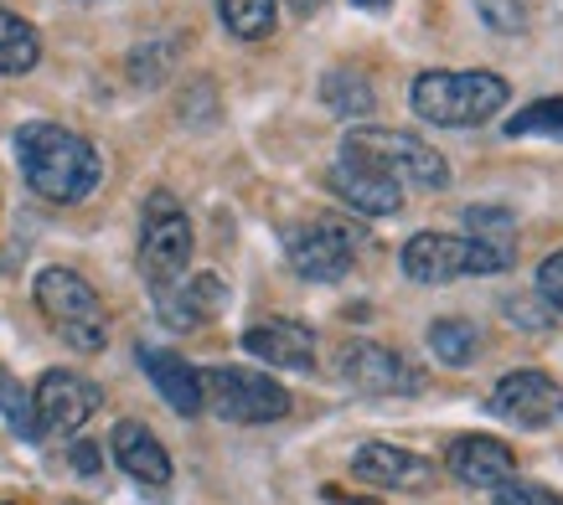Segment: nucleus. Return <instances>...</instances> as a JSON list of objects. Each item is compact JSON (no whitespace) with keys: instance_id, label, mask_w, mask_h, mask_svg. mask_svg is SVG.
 I'll list each match as a JSON object with an SVG mask.
<instances>
[{"instance_id":"1","label":"nucleus","mask_w":563,"mask_h":505,"mask_svg":"<svg viewBox=\"0 0 563 505\" xmlns=\"http://www.w3.org/2000/svg\"><path fill=\"white\" fill-rule=\"evenodd\" d=\"M16 160L21 176L42 202L73 206L93 197V186L103 176L99 150L88 145L84 135H73L63 124H21L16 130Z\"/></svg>"},{"instance_id":"2","label":"nucleus","mask_w":563,"mask_h":505,"mask_svg":"<svg viewBox=\"0 0 563 505\" xmlns=\"http://www.w3.org/2000/svg\"><path fill=\"white\" fill-rule=\"evenodd\" d=\"M512 88L501 72H455V68H434L413 78V114L434 124V130H471V124H486L507 109Z\"/></svg>"},{"instance_id":"3","label":"nucleus","mask_w":563,"mask_h":505,"mask_svg":"<svg viewBox=\"0 0 563 505\" xmlns=\"http://www.w3.org/2000/svg\"><path fill=\"white\" fill-rule=\"evenodd\" d=\"M398 263L413 284H450V279H486V273L512 269V252L492 248L471 233H413L398 252Z\"/></svg>"},{"instance_id":"4","label":"nucleus","mask_w":563,"mask_h":505,"mask_svg":"<svg viewBox=\"0 0 563 505\" xmlns=\"http://www.w3.org/2000/svg\"><path fill=\"white\" fill-rule=\"evenodd\" d=\"M36 310L47 315V325L68 340L73 351L93 356L109 346V315H103V300L93 294L84 273L42 269L36 273Z\"/></svg>"},{"instance_id":"5","label":"nucleus","mask_w":563,"mask_h":505,"mask_svg":"<svg viewBox=\"0 0 563 505\" xmlns=\"http://www.w3.org/2000/svg\"><path fill=\"white\" fill-rule=\"evenodd\" d=\"M191 263V217L172 191H151L140 206V273L161 289L181 284Z\"/></svg>"},{"instance_id":"6","label":"nucleus","mask_w":563,"mask_h":505,"mask_svg":"<svg viewBox=\"0 0 563 505\" xmlns=\"http://www.w3.org/2000/svg\"><path fill=\"white\" fill-rule=\"evenodd\" d=\"M342 150L383 166L398 186H419V191H444L450 186V160L429 139L404 135V130H367L362 124V130L342 135Z\"/></svg>"},{"instance_id":"7","label":"nucleus","mask_w":563,"mask_h":505,"mask_svg":"<svg viewBox=\"0 0 563 505\" xmlns=\"http://www.w3.org/2000/svg\"><path fill=\"white\" fill-rule=\"evenodd\" d=\"M202 407H212L222 423L254 428V423L290 418V392L279 388L274 377H264V371L212 367V371H202Z\"/></svg>"},{"instance_id":"8","label":"nucleus","mask_w":563,"mask_h":505,"mask_svg":"<svg viewBox=\"0 0 563 505\" xmlns=\"http://www.w3.org/2000/svg\"><path fill=\"white\" fill-rule=\"evenodd\" d=\"M357 252H362V227L352 217H336V212L306 222V227H295V233L285 237L290 269L300 273V279H310V284H336V279H346L352 263H357Z\"/></svg>"},{"instance_id":"9","label":"nucleus","mask_w":563,"mask_h":505,"mask_svg":"<svg viewBox=\"0 0 563 505\" xmlns=\"http://www.w3.org/2000/svg\"><path fill=\"white\" fill-rule=\"evenodd\" d=\"M99 407H103L99 382H93V377H78V371H63V367L42 371V382H36V392H32L36 434H47V438H73Z\"/></svg>"},{"instance_id":"10","label":"nucleus","mask_w":563,"mask_h":505,"mask_svg":"<svg viewBox=\"0 0 563 505\" xmlns=\"http://www.w3.org/2000/svg\"><path fill=\"white\" fill-rule=\"evenodd\" d=\"M342 377L346 388L367 392V397H413V392H424L419 361H409L383 340H352L342 351Z\"/></svg>"},{"instance_id":"11","label":"nucleus","mask_w":563,"mask_h":505,"mask_svg":"<svg viewBox=\"0 0 563 505\" xmlns=\"http://www.w3.org/2000/svg\"><path fill=\"white\" fill-rule=\"evenodd\" d=\"M492 413L501 423H517V428H548L563 418V388L548 371L517 367L492 388Z\"/></svg>"},{"instance_id":"12","label":"nucleus","mask_w":563,"mask_h":505,"mask_svg":"<svg viewBox=\"0 0 563 505\" xmlns=\"http://www.w3.org/2000/svg\"><path fill=\"white\" fill-rule=\"evenodd\" d=\"M331 191L342 197L352 212H362V217H393L398 206H404V186L393 181L383 166H373V160H362V155H346L331 166Z\"/></svg>"},{"instance_id":"13","label":"nucleus","mask_w":563,"mask_h":505,"mask_svg":"<svg viewBox=\"0 0 563 505\" xmlns=\"http://www.w3.org/2000/svg\"><path fill=\"white\" fill-rule=\"evenodd\" d=\"M444 470L455 474L465 490H496V485H507V480H517V459L501 438L461 434L444 449Z\"/></svg>"},{"instance_id":"14","label":"nucleus","mask_w":563,"mask_h":505,"mask_svg":"<svg viewBox=\"0 0 563 505\" xmlns=\"http://www.w3.org/2000/svg\"><path fill=\"white\" fill-rule=\"evenodd\" d=\"M109 454H114V464H120L130 480H140V485H151V490L172 485V474H176L166 444H161V438H155L140 418L114 423V434H109Z\"/></svg>"},{"instance_id":"15","label":"nucleus","mask_w":563,"mask_h":505,"mask_svg":"<svg viewBox=\"0 0 563 505\" xmlns=\"http://www.w3.org/2000/svg\"><path fill=\"white\" fill-rule=\"evenodd\" d=\"M352 474L362 485L377 490H429L434 485V464L413 449H398V444H362L352 454Z\"/></svg>"},{"instance_id":"16","label":"nucleus","mask_w":563,"mask_h":505,"mask_svg":"<svg viewBox=\"0 0 563 505\" xmlns=\"http://www.w3.org/2000/svg\"><path fill=\"white\" fill-rule=\"evenodd\" d=\"M222 304H228V284H222L218 273H197L187 284H172L155 294V315L161 325H172V330H197V325L218 321Z\"/></svg>"},{"instance_id":"17","label":"nucleus","mask_w":563,"mask_h":505,"mask_svg":"<svg viewBox=\"0 0 563 505\" xmlns=\"http://www.w3.org/2000/svg\"><path fill=\"white\" fill-rule=\"evenodd\" d=\"M140 367H145L151 388L166 397L172 413H181V418H197V413H202V371L191 367L187 356L166 351V346H140Z\"/></svg>"},{"instance_id":"18","label":"nucleus","mask_w":563,"mask_h":505,"mask_svg":"<svg viewBox=\"0 0 563 505\" xmlns=\"http://www.w3.org/2000/svg\"><path fill=\"white\" fill-rule=\"evenodd\" d=\"M243 351L264 361V367H285V371H310L316 367V340L306 325L295 321H258L243 330Z\"/></svg>"},{"instance_id":"19","label":"nucleus","mask_w":563,"mask_h":505,"mask_svg":"<svg viewBox=\"0 0 563 505\" xmlns=\"http://www.w3.org/2000/svg\"><path fill=\"white\" fill-rule=\"evenodd\" d=\"M36 63H42V36H36V26L0 5V72H5V78H21V72H32Z\"/></svg>"},{"instance_id":"20","label":"nucleus","mask_w":563,"mask_h":505,"mask_svg":"<svg viewBox=\"0 0 563 505\" xmlns=\"http://www.w3.org/2000/svg\"><path fill=\"white\" fill-rule=\"evenodd\" d=\"M321 99H325V109H336L342 119H362V114H373L377 93H373V83H367V72L331 68L321 78Z\"/></svg>"},{"instance_id":"21","label":"nucleus","mask_w":563,"mask_h":505,"mask_svg":"<svg viewBox=\"0 0 563 505\" xmlns=\"http://www.w3.org/2000/svg\"><path fill=\"white\" fill-rule=\"evenodd\" d=\"M424 340H429V351H434V361H444V367H465V361H476V351H481L476 325L461 321V315H444V321H434Z\"/></svg>"},{"instance_id":"22","label":"nucleus","mask_w":563,"mask_h":505,"mask_svg":"<svg viewBox=\"0 0 563 505\" xmlns=\"http://www.w3.org/2000/svg\"><path fill=\"white\" fill-rule=\"evenodd\" d=\"M218 16L239 42H264L279 11H274V0H218Z\"/></svg>"},{"instance_id":"23","label":"nucleus","mask_w":563,"mask_h":505,"mask_svg":"<svg viewBox=\"0 0 563 505\" xmlns=\"http://www.w3.org/2000/svg\"><path fill=\"white\" fill-rule=\"evenodd\" d=\"M507 135L512 139H532V135H548V139H563V99H538L528 109H517L507 119Z\"/></svg>"},{"instance_id":"24","label":"nucleus","mask_w":563,"mask_h":505,"mask_svg":"<svg viewBox=\"0 0 563 505\" xmlns=\"http://www.w3.org/2000/svg\"><path fill=\"white\" fill-rule=\"evenodd\" d=\"M465 227H471V237H481V243L512 252V233H517L512 212H501V206H465Z\"/></svg>"},{"instance_id":"25","label":"nucleus","mask_w":563,"mask_h":505,"mask_svg":"<svg viewBox=\"0 0 563 505\" xmlns=\"http://www.w3.org/2000/svg\"><path fill=\"white\" fill-rule=\"evenodd\" d=\"M501 315L517 330H528V336H548L553 330V310L543 304V294H512V300H501Z\"/></svg>"},{"instance_id":"26","label":"nucleus","mask_w":563,"mask_h":505,"mask_svg":"<svg viewBox=\"0 0 563 505\" xmlns=\"http://www.w3.org/2000/svg\"><path fill=\"white\" fill-rule=\"evenodd\" d=\"M0 413L11 418V428H16L21 438H42L36 434V413H32V397L11 382V377H0Z\"/></svg>"},{"instance_id":"27","label":"nucleus","mask_w":563,"mask_h":505,"mask_svg":"<svg viewBox=\"0 0 563 505\" xmlns=\"http://www.w3.org/2000/svg\"><path fill=\"white\" fill-rule=\"evenodd\" d=\"M476 11L492 32H522L528 26V5L522 0H476Z\"/></svg>"},{"instance_id":"28","label":"nucleus","mask_w":563,"mask_h":505,"mask_svg":"<svg viewBox=\"0 0 563 505\" xmlns=\"http://www.w3.org/2000/svg\"><path fill=\"white\" fill-rule=\"evenodd\" d=\"M492 495H496V505H563L559 490L532 485V480H507V485H496Z\"/></svg>"},{"instance_id":"29","label":"nucleus","mask_w":563,"mask_h":505,"mask_svg":"<svg viewBox=\"0 0 563 505\" xmlns=\"http://www.w3.org/2000/svg\"><path fill=\"white\" fill-rule=\"evenodd\" d=\"M538 294H543V304L553 315H563V248L548 252L543 263H538Z\"/></svg>"},{"instance_id":"30","label":"nucleus","mask_w":563,"mask_h":505,"mask_svg":"<svg viewBox=\"0 0 563 505\" xmlns=\"http://www.w3.org/2000/svg\"><path fill=\"white\" fill-rule=\"evenodd\" d=\"M73 470H78V474H88V480H93V474L103 470L99 444H93V438H78V444H73Z\"/></svg>"},{"instance_id":"31","label":"nucleus","mask_w":563,"mask_h":505,"mask_svg":"<svg viewBox=\"0 0 563 505\" xmlns=\"http://www.w3.org/2000/svg\"><path fill=\"white\" fill-rule=\"evenodd\" d=\"M352 5H362V11H383V5H393V0H352Z\"/></svg>"},{"instance_id":"32","label":"nucleus","mask_w":563,"mask_h":505,"mask_svg":"<svg viewBox=\"0 0 563 505\" xmlns=\"http://www.w3.org/2000/svg\"><path fill=\"white\" fill-rule=\"evenodd\" d=\"M295 11H316V5H321V0H290Z\"/></svg>"},{"instance_id":"33","label":"nucleus","mask_w":563,"mask_h":505,"mask_svg":"<svg viewBox=\"0 0 563 505\" xmlns=\"http://www.w3.org/2000/svg\"><path fill=\"white\" fill-rule=\"evenodd\" d=\"M336 505H357V501H336Z\"/></svg>"}]
</instances>
